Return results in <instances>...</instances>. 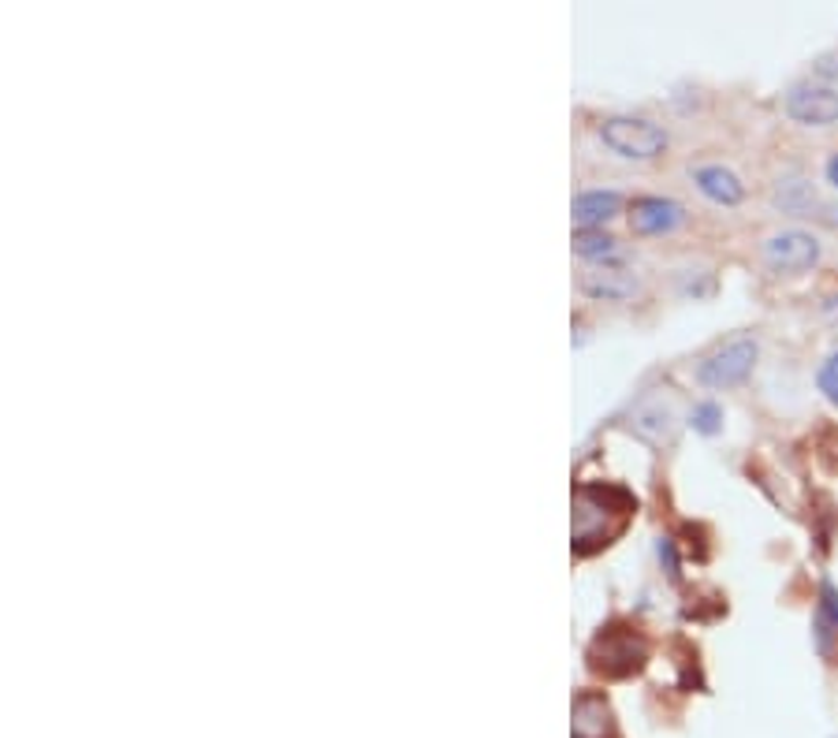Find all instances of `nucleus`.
<instances>
[{"label":"nucleus","instance_id":"9d476101","mask_svg":"<svg viewBox=\"0 0 838 738\" xmlns=\"http://www.w3.org/2000/svg\"><path fill=\"white\" fill-rule=\"evenodd\" d=\"M571 738H615V716L600 693H581L574 701Z\"/></svg>","mask_w":838,"mask_h":738},{"label":"nucleus","instance_id":"f03ea898","mask_svg":"<svg viewBox=\"0 0 838 738\" xmlns=\"http://www.w3.org/2000/svg\"><path fill=\"white\" fill-rule=\"evenodd\" d=\"M600 142L611 153L626 161H656L667 150V132L656 127L652 120H637V116H611L600 124Z\"/></svg>","mask_w":838,"mask_h":738},{"label":"nucleus","instance_id":"7ed1b4c3","mask_svg":"<svg viewBox=\"0 0 838 738\" xmlns=\"http://www.w3.org/2000/svg\"><path fill=\"white\" fill-rule=\"evenodd\" d=\"M756 354H761L756 340H749V336H738V340L715 347L709 359L697 366V380H701L704 388H738L741 380L753 373Z\"/></svg>","mask_w":838,"mask_h":738},{"label":"nucleus","instance_id":"9b49d317","mask_svg":"<svg viewBox=\"0 0 838 738\" xmlns=\"http://www.w3.org/2000/svg\"><path fill=\"white\" fill-rule=\"evenodd\" d=\"M693 179H697V190H701L704 198H712L715 205H738L741 198H746L741 179L730 168H723V164H704V168L693 172Z\"/></svg>","mask_w":838,"mask_h":738},{"label":"nucleus","instance_id":"f257e3e1","mask_svg":"<svg viewBox=\"0 0 838 738\" xmlns=\"http://www.w3.org/2000/svg\"><path fill=\"white\" fill-rule=\"evenodd\" d=\"M634 500L623 489H611V485H581L574 492V552L589 555L600 545H608L611 537L623 529V523L630 518Z\"/></svg>","mask_w":838,"mask_h":738},{"label":"nucleus","instance_id":"1a4fd4ad","mask_svg":"<svg viewBox=\"0 0 838 738\" xmlns=\"http://www.w3.org/2000/svg\"><path fill=\"white\" fill-rule=\"evenodd\" d=\"M686 221V210L671 198H637L630 210V228L637 236H667Z\"/></svg>","mask_w":838,"mask_h":738},{"label":"nucleus","instance_id":"dca6fc26","mask_svg":"<svg viewBox=\"0 0 838 738\" xmlns=\"http://www.w3.org/2000/svg\"><path fill=\"white\" fill-rule=\"evenodd\" d=\"M816 385H820V392H824L838 406V351L827 354V362L816 373Z\"/></svg>","mask_w":838,"mask_h":738},{"label":"nucleus","instance_id":"f8f14e48","mask_svg":"<svg viewBox=\"0 0 838 738\" xmlns=\"http://www.w3.org/2000/svg\"><path fill=\"white\" fill-rule=\"evenodd\" d=\"M618 210H623V195H615V190H585L574 198V221L581 232H597L604 221L618 216Z\"/></svg>","mask_w":838,"mask_h":738},{"label":"nucleus","instance_id":"4468645a","mask_svg":"<svg viewBox=\"0 0 838 738\" xmlns=\"http://www.w3.org/2000/svg\"><path fill=\"white\" fill-rule=\"evenodd\" d=\"M611 250H615V239L604 236V232H578L574 236V254L581 258H604Z\"/></svg>","mask_w":838,"mask_h":738},{"label":"nucleus","instance_id":"0eeeda50","mask_svg":"<svg viewBox=\"0 0 838 738\" xmlns=\"http://www.w3.org/2000/svg\"><path fill=\"white\" fill-rule=\"evenodd\" d=\"M645 641L634 630H608L592 646V667L604 675H630L645 664Z\"/></svg>","mask_w":838,"mask_h":738},{"label":"nucleus","instance_id":"f3484780","mask_svg":"<svg viewBox=\"0 0 838 738\" xmlns=\"http://www.w3.org/2000/svg\"><path fill=\"white\" fill-rule=\"evenodd\" d=\"M827 179H831V184L838 187V153H835L831 161H827Z\"/></svg>","mask_w":838,"mask_h":738},{"label":"nucleus","instance_id":"423d86ee","mask_svg":"<svg viewBox=\"0 0 838 738\" xmlns=\"http://www.w3.org/2000/svg\"><path fill=\"white\" fill-rule=\"evenodd\" d=\"M764 262L772 273H805L820 262V242L801 228L775 232L764 242Z\"/></svg>","mask_w":838,"mask_h":738},{"label":"nucleus","instance_id":"ddd939ff","mask_svg":"<svg viewBox=\"0 0 838 738\" xmlns=\"http://www.w3.org/2000/svg\"><path fill=\"white\" fill-rule=\"evenodd\" d=\"M775 205L790 216H809L816 210V190L805 184V179H783L775 187Z\"/></svg>","mask_w":838,"mask_h":738},{"label":"nucleus","instance_id":"6e6552de","mask_svg":"<svg viewBox=\"0 0 838 738\" xmlns=\"http://www.w3.org/2000/svg\"><path fill=\"white\" fill-rule=\"evenodd\" d=\"M581 295H589L592 302H630L634 295H641V280L626 268H585L578 280Z\"/></svg>","mask_w":838,"mask_h":738},{"label":"nucleus","instance_id":"39448f33","mask_svg":"<svg viewBox=\"0 0 838 738\" xmlns=\"http://www.w3.org/2000/svg\"><path fill=\"white\" fill-rule=\"evenodd\" d=\"M787 116L801 127H835L838 124V90L824 83H798L787 93Z\"/></svg>","mask_w":838,"mask_h":738},{"label":"nucleus","instance_id":"2eb2a0df","mask_svg":"<svg viewBox=\"0 0 838 738\" xmlns=\"http://www.w3.org/2000/svg\"><path fill=\"white\" fill-rule=\"evenodd\" d=\"M689 425H693L697 433H704V437H712V433H720V425H723V411L715 403H697L693 414H689Z\"/></svg>","mask_w":838,"mask_h":738},{"label":"nucleus","instance_id":"20e7f679","mask_svg":"<svg viewBox=\"0 0 838 738\" xmlns=\"http://www.w3.org/2000/svg\"><path fill=\"white\" fill-rule=\"evenodd\" d=\"M678 422H683L678 418V403L667 392H649L630 414V429L645 445H656V448L671 445V440L678 437Z\"/></svg>","mask_w":838,"mask_h":738},{"label":"nucleus","instance_id":"a211bd4d","mask_svg":"<svg viewBox=\"0 0 838 738\" xmlns=\"http://www.w3.org/2000/svg\"><path fill=\"white\" fill-rule=\"evenodd\" d=\"M824 310H827V314H835V310H838V295H835V299L824 302Z\"/></svg>","mask_w":838,"mask_h":738}]
</instances>
